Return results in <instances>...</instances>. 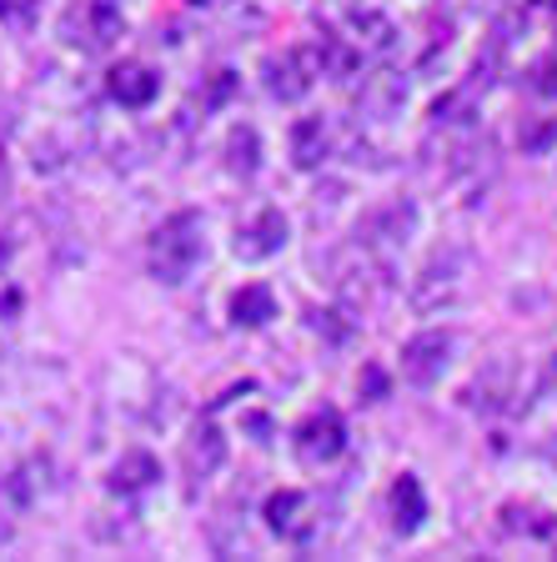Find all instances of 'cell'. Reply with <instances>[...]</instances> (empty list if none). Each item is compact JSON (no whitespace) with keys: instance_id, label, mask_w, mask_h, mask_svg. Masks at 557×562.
<instances>
[{"instance_id":"obj_6","label":"cell","mask_w":557,"mask_h":562,"mask_svg":"<svg viewBox=\"0 0 557 562\" xmlns=\"http://www.w3.org/2000/svg\"><path fill=\"white\" fill-rule=\"evenodd\" d=\"M111 101H121L126 111H141V105H152L156 91H161V76H156L152 66H141V60H121L116 70H111Z\"/></svg>"},{"instance_id":"obj_16","label":"cell","mask_w":557,"mask_h":562,"mask_svg":"<svg viewBox=\"0 0 557 562\" xmlns=\"http://www.w3.org/2000/svg\"><path fill=\"white\" fill-rule=\"evenodd\" d=\"M226 166H232V171H242V176H252L256 171V131L252 126H236L232 131V140H226Z\"/></svg>"},{"instance_id":"obj_4","label":"cell","mask_w":557,"mask_h":562,"mask_svg":"<svg viewBox=\"0 0 557 562\" xmlns=\"http://www.w3.org/2000/svg\"><path fill=\"white\" fill-rule=\"evenodd\" d=\"M281 246H287V216H281L277 206L256 211L252 222L236 232V257L246 261H261V257H277Z\"/></svg>"},{"instance_id":"obj_1","label":"cell","mask_w":557,"mask_h":562,"mask_svg":"<svg viewBox=\"0 0 557 562\" xmlns=\"http://www.w3.org/2000/svg\"><path fill=\"white\" fill-rule=\"evenodd\" d=\"M201 251H207V236H201V216H197V211L171 216V222L152 236V271H156V281H166V286L186 281L191 271H197Z\"/></svg>"},{"instance_id":"obj_22","label":"cell","mask_w":557,"mask_h":562,"mask_svg":"<svg viewBox=\"0 0 557 562\" xmlns=\"http://www.w3.org/2000/svg\"><path fill=\"white\" fill-rule=\"evenodd\" d=\"M197 5H201V0H197Z\"/></svg>"},{"instance_id":"obj_5","label":"cell","mask_w":557,"mask_h":562,"mask_svg":"<svg viewBox=\"0 0 557 562\" xmlns=\"http://www.w3.org/2000/svg\"><path fill=\"white\" fill-rule=\"evenodd\" d=\"M312 76H316L312 50H287V56L267 60V91L281 95V101H302L312 91Z\"/></svg>"},{"instance_id":"obj_2","label":"cell","mask_w":557,"mask_h":562,"mask_svg":"<svg viewBox=\"0 0 557 562\" xmlns=\"http://www.w3.org/2000/svg\"><path fill=\"white\" fill-rule=\"evenodd\" d=\"M342 447H347V427H342V417L332 407L312 412V417L297 427V457H302L307 468H322V462L342 457Z\"/></svg>"},{"instance_id":"obj_20","label":"cell","mask_w":557,"mask_h":562,"mask_svg":"<svg viewBox=\"0 0 557 562\" xmlns=\"http://www.w3.org/2000/svg\"><path fill=\"white\" fill-rule=\"evenodd\" d=\"M367 392H371L367 402H382V392H387V376L377 372V367H367Z\"/></svg>"},{"instance_id":"obj_9","label":"cell","mask_w":557,"mask_h":562,"mask_svg":"<svg viewBox=\"0 0 557 562\" xmlns=\"http://www.w3.org/2000/svg\"><path fill=\"white\" fill-rule=\"evenodd\" d=\"M221 462H226V437H221L216 422H201L191 432V442H186V472L191 477H211Z\"/></svg>"},{"instance_id":"obj_13","label":"cell","mask_w":557,"mask_h":562,"mask_svg":"<svg viewBox=\"0 0 557 562\" xmlns=\"http://www.w3.org/2000/svg\"><path fill=\"white\" fill-rule=\"evenodd\" d=\"M277 316V296L267 292V286H242V292L232 296V322L236 327H261V322H271Z\"/></svg>"},{"instance_id":"obj_15","label":"cell","mask_w":557,"mask_h":562,"mask_svg":"<svg viewBox=\"0 0 557 562\" xmlns=\"http://www.w3.org/2000/svg\"><path fill=\"white\" fill-rule=\"evenodd\" d=\"M402 101V76H371L367 86H361V111H371V116H387L392 105Z\"/></svg>"},{"instance_id":"obj_18","label":"cell","mask_w":557,"mask_h":562,"mask_svg":"<svg viewBox=\"0 0 557 562\" xmlns=\"http://www.w3.org/2000/svg\"><path fill=\"white\" fill-rule=\"evenodd\" d=\"M533 91L557 95V56H547V60H537L533 66Z\"/></svg>"},{"instance_id":"obj_14","label":"cell","mask_w":557,"mask_h":562,"mask_svg":"<svg viewBox=\"0 0 557 562\" xmlns=\"http://www.w3.org/2000/svg\"><path fill=\"white\" fill-rule=\"evenodd\" d=\"M412 222H417V211L412 206H387V211H377L367 222V241H382V246H392V241H406V232H412Z\"/></svg>"},{"instance_id":"obj_7","label":"cell","mask_w":557,"mask_h":562,"mask_svg":"<svg viewBox=\"0 0 557 562\" xmlns=\"http://www.w3.org/2000/svg\"><path fill=\"white\" fill-rule=\"evenodd\" d=\"M267 522L271 532H281V538L291 542H307L312 538V503H307L302 492H271L267 497Z\"/></svg>"},{"instance_id":"obj_10","label":"cell","mask_w":557,"mask_h":562,"mask_svg":"<svg viewBox=\"0 0 557 562\" xmlns=\"http://www.w3.org/2000/svg\"><path fill=\"white\" fill-rule=\"evenodd\" d=\"M291 161L302 166V171H312V166H322L326 161V126L322 121H297L291 126Z\"/></svg>"},{"instance_id":"obj_8","label":"cell","mask_w":557,"mask_h":562,"mask_svg":"<svg viewBox=\"0 0 557 562\" xmlns=\"http://www.w3.org/2000/svg\"><path fill=\"white\" fill-rule=\"evenodd\" d=\"M66 25H81V35H70V41H86L91 50H105L121 35V11L111 0H86L81 11H70Z\"/></svg>"},{"instance_id":"obj_19","label":"cell","mask_w":557,"mask_h":562,"mask_svg":"<svg viewBox=\"0 0 557 562\" xmlns=\"http://www.w3.org/2000/svg\"><path fill=\"white\" fill-rule=\"evenodd\" d=\"M232 70H216V81H211V91H207V105H221L226 95H232Z\"/></svg>"},{"instance_id":"obj_11","label":"cell","mask_w":557,"mask_h":562,"mask_svg":"<svg viewBox=\"0 0 557 562\" xmlns=\"http://www.w3.org/2000/svg\"><path fill=\"white\" fill-rule=\"evenodd\" d=\"M392 522H397V532H417L422 527V517H427V503H422V482L417 477H397V487H392Z\"/></svg>"},{"instance_id":"obj_3","label":"cell","mask_w":557,"mask_h":562,"mask_svg":"<svg viewBox=\"0 0 557 562\" xmlns=\"http://www.w3.org/2000/svg\"><path fill=\"white\" fill-rule=\"evenodd\" d=\"M447 351H453V337L447 331H417V337L402 341V376L412 386H432L447 367Z\"/></svg>"},{"instance_id":"obj_17","label":"cell","mask_w":557,"mask_h":562,"mask_svg":"<svg viewBox=\"0 0 557 562\" xmlns=\"http://www.w3.org/2000/svg\"><path fill=\"white\" fill-rule=\"evenodd\" d=\"M557 136V121H533L527 131H517V140H523V151H547Z\"/></svg>"},{"instance_id":"obj_12","label":"cell","mask_w":557,"mask_h":562,"mask_svg":"<svg viewBox=\"0 0 557 562\" xmlns=\"http://www.w3.org/2000/svg\"><path fill=\"white\" fill-rule=\"evenodd\" d=\"M156 477H161V468H156L152 452H126L116 462V472H111V487L116 492H146Z\"/></svg>"},{"instance_id":"obj_21","label":"cell","mask_w":557,"mask_h":562,"mask_svg":"<svg viewBox=\"0 0 557 562\" xmlns=\"http://www.w3.org/2000/svg\"><path fill=\"white\" fill-rule=\"evenodd\" d=\"M543 386H547V392H557V357H553V362H547V376H543Z\"/></svg>"}]
</instances>
